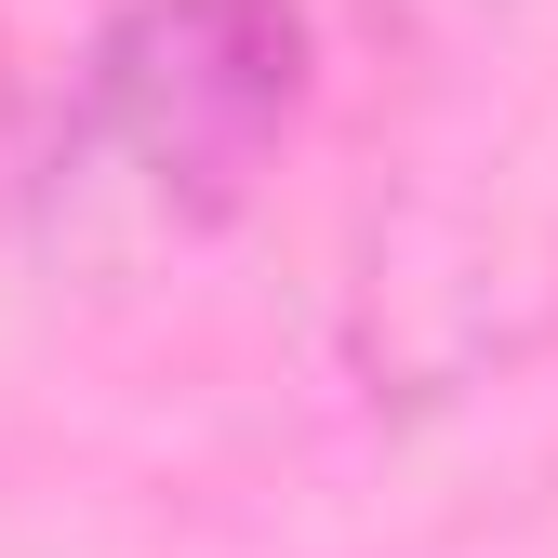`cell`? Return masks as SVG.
<instances>
[{
	"mask_svg": "<svg viewBox=\"0 0 558 558\" xmlns=\"http://www.w3.org/2000/svg\"><path fill=\"white\" fill-rule=\"evenodd\" d=\"M293 107H306L293 0H133V14H107L40 160L53 253L147 266V253L214 240L279 160Z\"/></svg>",
	"mask_w": 558,
	"mask_h": 558,
	"instance_id": "obj_1",
	"label": "cell"
},
{
	"mask_svg": "<svg viewBox=\"0 0 558 558\" xmlns=\"http://www.w3.org/2000/svg\"><path fill=\"white\" fill-rule=\"evenodd\" d=\"M0 120H14V81H0Z\"/></svg>",
	"mask_w": 558,
	"mask_h": 558,
	"instance_id": "obj_2",
	"label": "cell"
}]
</instances>
